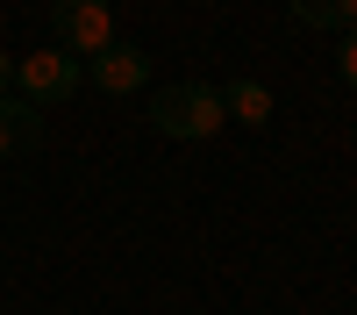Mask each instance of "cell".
Masks as SVG:
<instances>
[{"instance_id": "obj_9", "label": "cell", "mask_w": 357, "mask_h": 315, "mask_svg": "<svg viewBox=\"0 0 357 315\" xmlns=\"http://www.w3.org/2000/svg\"><path fill=\"white\" fill-rule=\"evenodd\" d=\"M8 86H15V57L0 50V94H8Z\"/></svg>"}, {"instance_id": "obj_2", "label": "cell", "mask_w": 357, "mask_h": 315, "mask_svg": "<svg viewBox=\"0 0 357 315\" xmlns=\"http://www.w3.org/2000/svg\"><path fill=\"white\" fill-rule=\"evenodd\" d=\"M86 86V65L72 50H29V57H15V101H29V108H57V101H72Z\"/></svg>"}, {"instance_id": "obj_10", "label": "cell", "mask_w": 357, "mask_h": 315, "mask_svg": "<svg viewBox=\"0 0 357 315\" xmlns=\"http://www.w3.org/2000/svg\"><path fill=\"white\" fill-rule=\"evenodd\" d=\"M343 22H357V0H343Z\"/></svg>"}, {"instance_id": "obj_6", "label": "cell", "mask_w": 357, "mask_h": 315, "mask_svg": "<svg viewBox=\"0 0 357 315\" xmlns=\"http://www.w3.org/2000/svg\"><path fill=\"white\" fill-rule=\"evenodd\" d=\"M222 108H229V122H272V86L264 79H229L222 86Z\"/></svg>"}, {"instance_id": "obj_5", "label": "cell", "mask_w": 357, "mask_h": 315, "mask_svg": "<svg viewBox=\"0 0 357 315\" xmlns=\"http://www.w3.org/2000/svg\"><path fill=\"white\" fill-rule=\"evenodd\" d=\"M43 143V115L15 101V94H0V158H15V151H36Z\"/></svg>"}, {"instance_id": "obj_7", "label": "cell", "mask_w": 357, "mask_h": 315, "mask_svg": "<svg viewBox=\"0 0 357 315\" xmlns=\"http://www.w3.org/2000/svg\"><path fill=\"white\" fill-rule=\"evenodd\" d=\"M293 22H307V29H343V0H293Z\"/></svg>"}, {"instance_id": "obj_11", "label": "cell", "mask_w": 357, "mask_h": 315, "mask_svg": "<svg viewBox=\"0 0 357 315\" xmlns=\"http://www.w3.org/2000/svg\"><path fill=\"white\" fill-rule=\"evenodd\" d=\"M50 315H65V308H50Z\"/></svg>"}, {"instance_id": "obj_8", "label": "cell", "mask_w": 357, "mask_h": 315, "mask_svg": "<svg viewBox=\"0 0 357 315\" xmlns=\"http://www.w3.org/2000/svg\"><path fill=\"white\" fill-rule=\"evenodd\" d=\"M336 72H343V86L357 94V29H343V50H336Z\"/></svg>"}, {"instance_id": "obj_3", "label": "cell", "mask_w": 357, "mask_h": 315, "mask_svg": "<svg viewBox=\"0 0 357 315\" xmlns=\"http://www.w3.org/2000/svg\"><path fill=\"white\" fill-rule=\"evenodd\" d=\"M50 22H57V50H72V57H100L114 43L107 0H50Z\"/></svg>"}, {"instance_id": "obj_1", "label": "cell", "mask_w": 357, "mask_h": 315, "mask_svg": "<svg viewBox=\"0 0 357 315\" xmlns=\"http://www.w3.org/2000/svg\"><path fill=\"white\" fill-rule=\"evenodd\" d=\"M151 122H158V136H178V143L222 136V122H229L222 86H207V79H165L151 94Z\"/></svg>"}, {"instance_id": "obj_4", "label": "cell", "mask_w": 357, "mask_h": 315, "mask_svg": "<svg viewBox=\"0 0 357 315\" xmlns=\"http://www.w3.org/2000/svg\"><path fill=\"white\" fill-rule=\"evenodd\" d=\"M86 79H93L100 94H136V86L151 79V57H143L136 43H107V50L93 57V72H86Z\"/></svg>"}]
</instances>
